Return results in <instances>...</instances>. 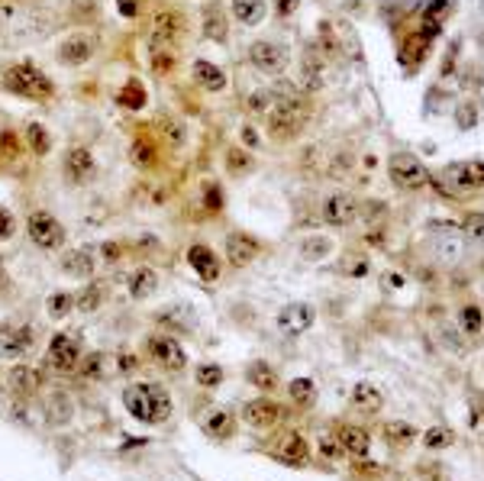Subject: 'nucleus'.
Listing matches in <instances>:
<instances>
[{"mask_svg":"<svg viewBox=\"0 0 484 481\" xmlns=\"http://www.w3.org/2000/svg\"><path fill=\"white\" fill-rule=\"evenodd\" d=\"M307 104L304 97H284V100H275V107L268 110V132L275 139H294L304 123H307Z\"/></svg>","mask_w":484,"mask_h":481,"instance_id":"20e7f679","label":"nucleus"},{"mask_svg":"<svg viewBox=\"0 0 484 481\" xmlns=\"http://www.w3.org/2000/svg\"><path fill=\"white\" fill-rule=\"evenodd\" d=\"M159 132L165 136L171 146H181L184 142V130H181V123H175V120H168V116H162L159 120Z\"/></svg>","mask_w":484,"mask_h":481,"instance_id":"8fccbe9b","label":"nucleus"},{"mask_svg":"<svg viewBox=\"0 0 484 481\" xmlns=\"http://www.w3.org/2000/svg\"><path fill=\"white\" fill-rule=\"evenodd\" d=\"M323 220L329 227H349L358 220V200L352 194H333L323 204Z\"/></svg>","mask_w":484,"mask_h":481,"instance_id":"ddd939ff","label":"nucleus"},{"mask_svg":"<svg viewBox=\"0 0 484 481\" xmlns=\"http://www.w3.org/2000/svg\"><path fill=\"white\" fill-rule=\"evenodd\" d=\"M101 304H103V284H101V281H91V284H87V288H84V291L75 297V307H78L81 313H94L97 307H101Z\"/></svg>","mask_w":484,"mask_h":481,"instance_id":"c9c22d12","label":"nucleus"},{"mask_svg":"<svg viewBox=\"0 0 484 481\" xmlns=\"http://www.w3.org/2000/svg\"><path fill=\"white\" fill-rule=\"evenodd\" d=\"M452 443V433H449L446 426H429L426 433H423V446L426 449H446Z\"/></svg>","mask_w":484,"mask_h":481,"instance_id":"c03bdc74","label":"nucleus"},{"mask_svg":"<svg viewBox=\"0 0 484 481\" xmlns=\"http://www.w3.org/2000/svg\"><path fill=\"white\" fill-rule=\"evenodd\" d=\"M245 381L255 385L259 391H275V387H278V375H275V368H271L268 362H252V365L245 368Z\"/></svg>","mask_w":484,"mask_h":481,"instance_id":"7c9ffc66","label":"nucleus"},{"mask_svg":"<svg viewBox=\"0 0 484 481\" xmlns=\"http://www.w3.org/2000/svg\"><path fill=\"white\" fill-rule=\"evenodd\" d=\"M436 191L449 194V198H462V194H475L484 188V161H452L433 178Z\"/></svg>","mask_w":484,"mask_h":481,"instance_id":"f03ea898","label":"nucleus"},{"mask_svg":"<svg viewBox=\"0 0 484 481\" xmlns=\"http://www.w3.org/2000/svg\"><path fill=\"white\" fill-rule=\"evenodd\" d=\"M62 272L71 278H91L94 274V255L87 249H75V252L62 255Z\"/></svg>","mask_w":484,"mask_h":481,"instance_id":"bb28decb","label":"nucleus"},{"mask_svg":"<svg viewBox=\"0 0 484 481\" xmlns=\"http://www.w3.org/2000/svg\"><path fill=\"white\" fill-rule=\"evenodd\" d=\"M226 33H230L226 13L216 7V3H210V7L204 10V36L210 39V42H220V46H223V42H226Z\"/></svg>","mask_w":484,"mask_h":481,"instance_id":"cd10ccee","label":"nucleus"},{"mask_svg":"<svg viewBox=\"0 0 484 481\" xmlns=\"http://www.w3.org/2000/svg\"><path fill=\"white\" fill-rule=\"evenodd\" d=\"M249 62L252 68H259L265 75H281L288 68V49L281 42H271V39H259L249 46Z\"/></svg>","mask_w":484,"mask_h":481,"instance_id":"6e6552de","label":"nucleus"},{"mask_svg":"<svg viewBox=\"0 0 484 481\" xmlns=\"http://www.w3.org/2000/svg\"><path fill=\"white\" fill-rule=\"evenodd\" d=\"M233 430H236V420L230 410H223V407H214V410L204 417V433H210L214 439H226V436H233Z\"/></svg>","mask_w":484,"mask_h":481,"instance_id":"a878e982","label":"nucleus"},{"mask_svg":"<svg viewBox=\"0 0 484 481\" xmlns=\"http://www.w3.org/2000/svg\"><path fill=\"white\" fill-rule=\"evenodd\" d=\"M130 159L136 168H155V161H159V149H155V142L149 136H136L130 146Z\"/></svg>","mask_w":484,"mask_h":481,"instance_id":"c756f323","label":"nucleus"},{"mask_svg":"<svg viewBox=\"0 0 484 481\" xmlns=\"http://www.w3.org/2000/svg\"><path fill=\"white\" fill-rule=\"evenodd\" d=\"M46 311L52 320H65L68 313L75 311V294H68V291H55L52 297H49L46 304Z\"/></svg>","mask_w":484,"mask_h":481,"instance_id":"58836bf2","label":"nucleus"},{"mask_svg":"<svg viewBox=\"0 0 484 481\" xmlns=\"http://www.w3.org/2000/svg\"><path fill=\"white\" fill-rule=\"evenodd\" d=\"M132 368H136V359L123 352V356H120V371H132Z\"/></svg>","mask_w":484,"mask_h":481,"instance_id":"680f3d73","label":"nucleus"},{"mask_svg":"<svg viewBox=\"0 0 484 481\" xmlns=\"http://www.w3.org/2000/svg\"><path fill=\"white\" fill-rule=\"evenodd\" d=\"M233 17L242 26H259L268 17V7H265V0H233Z\"/></svg>","mask_w":484,"mask_h":481,"instance_id":"c85d7f7f","label":"nucleus"},{"mask_svg":"<svg viewBox=\"0 0 484 481\" xmlns=\"http://www.w3.org/2000/svg\"><path fill=\"white\" fill-rule=\"evenodd\" d=\"M19 146H23V142H19L17 132H10V130L0 132V155H3V159H13L19 152Z\"/></svg>","mask_w":484,"mask_h":481,"instance_id":"603ef678","label":"nucleus"},{"mask_svg":"<svg viewBox=\"0 0 484 481\" xmlns=\"http://www.w3.org/2000/svg\"><path fill=\"white\" fill-rule=\"evenodd\" d=\"M271 104V91H252L249 100H245V110L249 114H265Z\"/></svg>","mask_w":484,"mask_h":481,"instance_id":"3c124183","label":"nucleus"},{"mask_svg":"<svg viewBox=\"0 0 484 481\" xmlns=\"http://www.w3.org/2000/svg\"><path fill=\"white\" fill-rule=\"evenodd\" d=\"M242 142H245L249 149H255V146H259V132L252 130V126H242Z\"/></svg>","mask_w":484,"mask_h":481,"instance_id":"bf43d9fd","label":"nucleus"},{"mask_svg":"<svg viewBox=\"0 0 484 481\" xmlns=\"http://www.w3.org/2000/svg\"><path fill=\"white\" fill-rule=\"evenodd\" d=\"M23 139H26V146L33 149V155H39V159L52 152V136H49V130L42 126V123H29Z\"/></svg>","mask_w":484,"mask_h":481,"instance_id":"2f4dec72","label":"nucleus"},{"mask_svg":"<svg viewBox=\"0 0 484 481\" xmlns=\"http://www.w3.org/2000/svg\"><path fill=\"white\" fill-rule=\"evenodd\" d=\"M91 55H94V39L87 33H71L58 46V62L62 65H84V62H91Z\"/></svg>","mask_w":484,"mask_h":481,"instance_id":"4468645a","label":"nucleus"},{"mask_svg":"<svg viewBox=\"0 0 484 481\" xmlns=\"http://www.w3.org/2000/svg\"><path fill=\"white\" fill-rule=\"evenodd\" d=\"M297 3H300V0H278V13H281V17H291V13L297 10Z\"/></svg>","mask_w":484,"mask_h":481,"instance_id":"052dcab7","label":"nucleus"},{"mask_svg":"<svg viewBox=\"0 0 484 481\" xmlns=\"http://www.w3.org/2000/svg\"><path fill=\"white\" fill-rule=\"evenodd\" d=\"M204 207L210 210V213L223 210V191H220L216 181H207V184H204Z\"/></svg>","mask_w":484,"mask_h":481,"instance_id":"09e8293b","label":"nucleus"},{"mask_svg":"<svg viewBox=\"0 0 484 481\" xmlns=\"http://www.w3.org/2000/svg\"><path fill=\"white\" fill-rule=\"evenodd\" d=\"M39 371L36 368H29V365H17V368H10V375H7V385L10 391L17 397H33L39 391Z\"/></svg>","mask_w":484,"mask_h":481,"instance_id":"4be33fe9","label":"nucleus"},{"mask_svg":"<svg viewBox=\"0 0 484 481\" xmlns=\"http://www.w3.org/2000/svg\"><path fill=\"white\" fill-rule=\"evenodd\" d=\"M458 330L468 333V336H478V333L484 330V313H481V307H475V304H465V307L458 311Z\"/></svg>","mask_w":484,"mask_h":481,"instance_id":"f704fd0d","label":"nucleus"},{"mask_svg":"<svg viewBox=\"0 0 484 481\" xmlns=\"http://www.w3.org/2000/svg\"><path fill=\"white\" fill-rule=\"evenodd\" d=\"M191 78H194L197 87L214 91V94L226 87V71H223V68H216L214 62H207V58H197L194 65H191Z\"/></svg>","mask_w":484,"mask_h":481,"instance_id":"412c9836","label":"nucleus"},{"mask_svg":"<svg viewBox=\"0 0 484 481\" xmlns=\"http://www.w3.org/2000/svg\"><path fill=\"white\" fill-rule=\"evenodd\" d=\"M339 443H343L345 453H352V455H358V459H365V455H368V449H372V436H368V430H362V426L345 423V426H339Z\"/></svg>","mask_w":484,"mask_h":481,"instance_id":"b1692460","label":"nucleus"},{"mask_svg":"<svg viewBox=\"0 0 484 481\" xmlns=\"http://www.w3.org/2000/svg\"><path fill=\"white\" fill-rule=\"evenodd\" d=\"M146 349H149V356L159 362L165 371H181V368L187 365L184 346L178 340H171V336H149V340H146Z\"/></svg>","mask_w":484,"mask_h":481,"instance_id":"1a4fd4ad","label":"nucleus"},{"mask_svg":"<svg viewBox=\"0 0 484 481\" xmlns=\"http://www.w3.org/2000/svg\"><path fill=\"white\" fill-rule=\"evenodd\" d=\"M101 255L107 259V262H116L123 252H120V245H116V243H103V245H101Z\"/></svg>","mask_w":484,"mask_h":481,"instance_id":"13d9d810","label":"nucleus"},{"mask_svg":"<svg viewBox=\"0 0 484 481\" xmlns=\"http://www.w3.org/2000/svg\"><path fill=\"white\" fill-rule=\"evenodd\" d=\"M46 359L55 371H71V368H78V362H81V336H75V333H55L52 342H49Z\"/></svg>","mask_w":484,"mask_h":481,"instance_id":"0eeeda50","label":"nucleus"},{"mask_svg":"<svg viewBox=\"0 0 484 481\" xmlns=\"http://www.w3.org/2000/svg\"><path fill=\"white\" fill-rule=\"evenodd\" d=\"M458 126H462V130H472V126H475L478 123V104H458Z\"/></svg>","mask_w":484,"mask_h":481,"instance_id":"864d4df0","label":"nucleus"},{"mask_svg":"<svg viewBox=\"0 0 484 481\" xmlns=\"http://www.w3.org/2000/svg\"><path fill=\"white\" fill-rule=\"evenodd\" d=\"M329 252H333V243L326 236H307L300 243V259H307V262H320Z\"/></svg>","mask_w":484,"mask_h":481,"instance_id":"4c0bfd02","label":"nucleus"},{"mask_svg":"<svg viewBox=\"0 0 484 481\" xmlns=\"http://www.w3.org/2000/svg\"><path fill=\"white\" fill-rule=\"evenodd\" d=\"M123 404L142 423H165L171 417V397H168V391L162 385H149V381L126 387L123 391Z\"/></svg>","mask_w":484,"mask_h":481,"instance_id":"f257e3e1","label":"nucleus"},{"mask_svg":"<svg viewBox=\"0 0 484 481\" xmlns=\"http://www.w3.org/2000/svg\"><path fill=\"white\" fill-rule=\"evenodd\" d=\"M194 381H197L200 387H216L220 381H223V368L214 365V362H204V365H197Z\"/></svg>","mask_w":484,"mask_h":481,"instance_id":"a19ab883","label":"nucleus"},{"mask_svg":"<svg viewBox=\"0 0 484 481\" xmlns=\"http://www.w3.org/2000/svg\"><path fill=\"white\" fill-rule=\"evenodd\" d=\"M439 236L436 243H433V252H436V259L442 265H456L462 255H465V236H462V229L452 227V223H439Z\"/></svg>","mask_w":484,"mask_h":481,"instance_id":"9d476101","label":"nucleus"},{"mask_svg":"<svg viewBox=\"0 0 484 481\" xmlns=\"http://www.w3.org/2000/svg\"><path fill=\"white\" fill-rule=\"evenodd\" d=\"M226 168H230V175H245L252 168V159L242 149H230L226 152Z\"/></svg>","mask_w":484,"mask_h":481,"instance_id":"de8ad7c7","label":"nucleus"},{"mask_svg":"<svg viewBox=\"0 0 484 481\" xmlns=\"http://www.w3.org/2000/svg\"><path fill=\"white\" fill-rule=\"evenodd\" d=\"M187 265H191L204 281H216V278H220V259H216V252L204 243H194L187 249Z\"/></svg>","mask_w":484,"mask_h":481,"instance_id":"6ab92c4d","label":"nucleus"},{"mask_svg":"<svg viewBox=\"0 0 484 481\" xmlns=\"http://www.w3.org/2000/svg\"><path fill=\"white\" fill-rule=\"evenodd\" d=\"M275 455H278L281 462H294L300 465L304 459L310 455V446L307 439L297 433V430H284V433L278 436V446H275Z\"/></svg>","mask_w":484,"mask_h":481,"instance_id":"aec40b11","label":"nucleus"},{"mask_svg":"<svg viewBox=\"0 0 484 481\" xmlns=\"http://www.w3.org/2000/svg\"><path fill=\"white\" fill-rule=\"evenodd\" d=\"M226 259L233 268H245L259 259V243L249 236V233H230L226 236Z\"/></svg>","mask_w":484,"mask_h":481,"instance_id":"f3484780","label":"nucleus"},{"mask_svg":"<svg viewBox=\"0 0 484 481\" xmlns=\"http://www.w3.org/2000/svg\"><path fill=\"white\" fill-rule=\"evenodd\" d=\"M146 100H149V97H146V87H142V81L130 78V81L123 85V91H120V104L126 107V110H132V114H136V110H142V107H146Z\"/></svg>","mask_w":484,"mask_h":481,"instance_id":"473e14b6","label":"nucleus"},{"mask_svg":"<svg viewBox=\"0 0 484 481\" xmlns=\"http://www.w3.org/2000/svg\"><path fill=\"white\" fill-rule=\"evenodd\" d=\"M155 288H159V274H155V268H136V272L130 274V297L132 301H146V297H152Z\"/></svg>","mask_w":484,"mask_h":481,"instance_id":"393cba45","label":"nucleus"},{"mask_svg":"<svg viewBox=\"0 0 484 481\" xmlns=\"http://www.w3.org/2000/svg\"><path fill=\"white\" fill-rule=\"evenodd\" d=\"M13 229H17V223H13V213L0 207V239H10V236H13Z\"/></svg>","mask_w":484,"mask_h":481,"instance_id":"4d7b16f0","label":"nucleus"},{"mask_svg":"<svg viewBox=\"0 0 484 481\" xmlns=\"http://www.w3.org/2000/svg\"><path fill=\"white\" fill-rule=\"evenodd\" d=\"M317 449H320V455H323V459H329V462H336V459L343 455V443H339L333 433H320Z\"/></svg>","mask_w":484,"mask_h":481,"instance_id":"a18cd8bd","label":"nucleus"},{"mask_svg":"<svg viewBox=\"0 0 484 481\" xmlns=\"http://www.w3.org/2000/svg\"><path fill=\"white\" fill-rule=\"evenodd\" d=\"M384 284H391V288H401L404 278H401V274H384Z\"/></svg>","mask_w":484,"mask_h":481,"instance_id":"e2e57ef3","label":"nucleus"},{"mask_svg":"<svg viewBox=\"0 0 484 481\" xmlns=\"http://www.w3.org/2000/svg\"><path fill=\"white\" fill-rule=\"evenodd\" d=\"M3 85H7L10 94L26 97V100H46V97H52V91H55L52 81H49L33 62L10 65L7 71H3Z\"/></svg>","mask_w":484,"mask_h":481,"instance_id":"7ed1b4c3","label":"nucleus"},{"mask_svg":"<svg viewBox=\"0 0 484 481\" xmlns=\"http://www.w3.org/2000/svg\"><path fill=\"white\" fill-rule=\"evenodd\" d=\"M116 13L126 19H136L142 13V0H116Z\"/></svg>","mask_w":484,"mask_h":481,"instance_id":"6e6d98bb","label":"nucleus"},{"mask_svg":"<svg viewBox=\"0 0 484 481\" xmlns=\"http://www.w3.org/2000/svg\"><path fill=\"white\" fill-rule=\"evenodd\" d=\"M368 259L365 255H345L343 259V274H349V278H365L368 274Z\"/></svg>","mask_w":484,"mask_h":481,"instance_id":"49530a36","label":"nucleus"},{"mask_svg":"<svg viewBox=\"0 0 484 481\" xmlns=\"http://www.w3.org/2000/svg\"><path fill=\"white\" fill-rule=\"evenodd\" d=\"M184 33V17L178 10H159L155 19H152V46H165V42H175Z\"/></svg>","mask_w":484,"mask_h":481,"instance_id":"2eb2a0df","label":"nucleus"},{"mask_svg":"<svg viewBox=\"0 0 484 481\" xmlns=\"http://www.w3.org/2000/svg\"><path fill=\"white\" fill-rule=\"evenodd\" d=\"M352 407L362 410V414H378L384 407V394L372 385V381H358V385L352 387Z\"/></svg>","mask_w":484,"mask_h":481,"instance_id":"5701e85b","label":"nucleus"},{"mask_svg":"<svg viewBox=\"0 0 484 481\" xmlns=\"http://www.w3.org/2000/svg\"><path fill=\"white\" fill-rule=\"evenodd\" d=\"M288 397L294 404H310V401L317 397V385H313L310 378H294L288 385Z\"/></svg>","mask_w":484,"mask_h":481,"instance_id":"ea45409f","label":"nucleus"},{"mask_svg":"<svg viewBox=\"0 0 484 481\" xmlns=\"http://www.w3.org/2000/svg\"><path fill=\"white\" fill-rule=\"evenodd\" d=\"M171 68H175V55H171V52H155V55H152V71H155V75H168Z\"/></svg>","mask_w":484,"mask_h":481,"instance_id":"5fc2aeb1","label":"nucleus"},{"mask_svg":"<svg viewBox=\"0 0 484 481\" xmlns=\"http://www.w3.org/2000/svg\"><path fill=\"white\" fill-rule=\"evenodd\" d=\"M242 420H245L252 430H268V426H275L281 420V407L275 404V401L259 397V401H249V404L242 407Z\"/></svg>","mask_w":484,"mask_h":481,"instance_id":"dca6fc26","label":"nucleus"},{"mask_svg":"<svg viewBox=\"0 0 484 481\" xmlns=\"http://www.w3.org/2000/svg\"><path fill=\"white\" fill-rule=\"evenodd\" d=\"M317 320V311L310 307V304L297 301V304H288L284 311L278 313V330L284 336H300V333H307Z\"/></svg>","mask_w":484,"mask_h":481,"instance_id":"f8f14e48","label":"nucleus"},{"mask_svg":"<svg viewBox=\"0 0 484 481\" xmlns=\"http://www.w3.org/2000/svg\"><path fill=\"white\" fill-rule=\"evenodd\" d=\"M26 233H29V239H33L39 249H58V245L65 243V229H62V223H58L52 213H46V210L29 213Z\"/></svg>","mask_w":484,"mask_h":481,"instance_id":"423d86ee","label":"nucleus"},{"mask_svg":"<svg viewBox=\"0 0 484 481\" xmlns=\"http://www.w3.org/2000/svg\"><path fill=\"white\" fill-rule=\"evenodd\" d=\"M49 420L52 423H68L71 420V397L65 394V391H55V394L49 397Z\"/></svg>","mask_w":484,"mask_h":481,"instance_id":"e433bc0d","label":"nucleus"},{"mask_svg":"<svg viewBox=\"0 0 484 481\" xmlns=\"http://www.w3.org/2000/svg\"><path fill=\"white\" fill-rule=\"evenodd\" d=\"M420 430L413 423H407V420H391V423H384V439L394 446H407L413 443V436H417Z\"/></svg>","mask_w":484,"mask_h":481,"instance_id":"72a5a7b5","label":"nucleus"},{"mask_svg":"<svg viewBox=\"0 0 484 481\" xmlns=\"http://www.w3.org/2000/svg\"><path fill=\"white\" fill-rule=\"evenodd\" d=\"M94 171H97V165H94V155L87 146H71V149L65 152V175L71 181L84 184V181L94 178Z\"/></svg>","mask_w":484,"mask_h":481,"instance_id":"a211bd4d","label":"nucleus"},{"mask_svg":"<svg viewBox=\"0 0 484 481\" xmlns=\"http://www.w3.org/2000/svg\"><path fill=\"white\" fill-rule=\"evenodd\" d=\"M462 236L475 239V243H484V213H465V220L458 223Z\"/></svg>","mask_w":484,"mask_h":481,"instance_id":"79ce46f5","label":"nucleus"},{"mask_svg":"<svg viewBox=\"0 0 484 481\" xmlns=\"http://www.w3.org/2000/svg\"><path fill=\"white\" fill-rule=\"evenodd\" d=\"M388 171H391V181L404 191H420L429 181L426 165L413 155V152H394L388 159Z\"/></svg>","mask_w":484,"mask_h":481,"instance_id":"39448f33","label":"nucleus"},{"mask_svg":"<svg viewBox=\"0 0 484 481\" xmlns=\"http://www.w3.org/2000/svg\"><path fill=\"white\" fill-rule=\"evenodd\" d=\"M78 371H81L87 381H97V378L103 375V352H91V356H84V359L78 362Z\"/></svg>","mask_w":484,"mask_h":481,"instance_id":"37998d69","label":"nucleus"},{"mask_svg":"<svg viewBox=\"0 0 484 481\" xmlns=\"http://www.w3.org/2000/svg\"><path fill=\"white\" fill-rule=\"evenodd\" d=\"M33 342H36V330L33 326H0V356H7V359H19V356H26L33 349Z\"/></svg>","mask_w":484,"mask_h":481,"instance_id":"9b49d317","label":"nucleus"}]
</instances>
